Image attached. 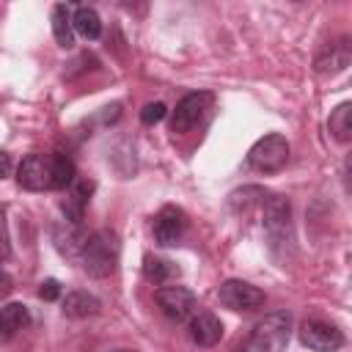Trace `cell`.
Here are the masks:
<instances>
[{
  "label": "cell",
  "instance_id": "cell-1",
  "mask_svg": "<svg viewBox=\"0 0 352 352\" xmlns=\"http://www.w3.org/2000/svg\"><path fill=\"white\" fill-rule=\"evenodd\" d=\"M289 336H292V314L272 311L253 324L250 336L239 341L234 352H280L289 344Z\"/></svg>",
  "mask_w": 352,
  "mask_h": 352
},
{
  "label": "cell",
  "instance_id": "cell-2",
  "mask_svg": "<svg viewBox=\"0 0 352 352\" xmlns=\"http://www.w3.org/2000/svg\"><path fill=\"white\" fill-rule=\"evenodd\" d=\"M118 253H121L118 234L110 231V228H99V231L88 234V242L80 253L82 256V270L91 278H107L118 267Z\"/></svg>",
  "mask_w": 352,
  "mask_h": 352
},
{
  "label": "cell",
  "instance_id": "cell-3",
  "mask_svg": "<svg viewBox=\"0 0 352 352\" xmlns=\"http://www.w3.org/2000/svg\"><path fill=\"white\" fill-rule=\"evenodd\" d=\"M261 226L267 231L272 253H278V248H286L292 242V204H289L286 195H278V192L264 195V201H261Z\"/></svg>",
  "mask_w": 352,
  "mask_h": 352
},
{
  "label": "cell",
  "instance_id": "cell-4",
  "mask_svg": "<svg viewBox=\"0 0 352 352\" xmlns=\"http://www.w3.org/2000/svg\"><path fill=\"white\" fill-rule=\"evenodd\" d=\"M289 162V140L278 132L258 138L248 151V165L258 173H275Z\"/></svg>",
  "mask_w": 352,
  "mask_h": 352
},
{
  "label": "cell",
  "instance_id": "cell-5",
  "mask_svg": "<svg viewBox=\"0 0 352 352\" xmlns=\"http://www.w3.org/2000/svg\"><path fill=\"white\" fill-rule=\"evenodd\" d=\"M212 102H214V96H212V91H192V94H184L179 102H176V107H173V113H170V129L173 132H190L201 118H204V113L212 107Z\"/></svg>",
  "mask_w": 352,
  "mask_h": 352
},
{
  "label": "cell",
  "instance_id": "cell-6",
  "mask_svg": "<svg viewBox=\"0 0 352 352\" xmlns=\"http://www.w3.org/2000/svg\"><path fill=\"white\" fill-rule=\"evenodd\" d=\"M217 300L220 305L231 308V311H256L264 305V292L248 280H223L217 289Z\"/></svg>",
  "mask_w": 352,
  "mask_h": 352
},
{
  "label": "cell",
  "instance_id": "cell-7",
  "mask_svg": "<svg viewBox=\"0 0 352 352\" xmlns=\"http://www.w3.org/2000/svg\"><path fill=\"white\" fill-rule=\"evenodd\" d=\"M297 333H300V344L314 352H336L344 346V333L322 319H305Z\"/></svg>",
  "mask_w": 352,
  "mask_h": 352
},
{
  "label": "cell",
  "instance_id": "cell-8",
  "mask_svg": "<svg viewBox=\"0 0 352 352\" xmlns=\"http://www.w3.org/2000/svg\"><path fill=\"white\" fill-rule=\"evenodd\" d=\"M154 300L160 305V311L170 319V322H184L192 316L195 311V294L187 286H160L154 292Z\"/></svg>",
  "mask_w": 352,
  "mask_h": 352
},
{
  "label": "cell",
  "instance_id": "cell-9",
  "mask_svg": "<svg viewBox=\"0 0 352 352\" xmlns=\"http://www.w3.org/2000/svg\"><path fill=\"white\" fill-rule=\"evenodd\" d=\"M52 182V160L50 154H28L16 168V184L30 192L50 190Z\"/></svg>",
  "mask_w": 352,
  "mask_h": 352
},
{
  "label": "cell",
  "instance_id": "cell-10",
  "mask_svg": "<svg viewBox=\"0 0 352 352\" xmlns=\"http://www.w3.org/2000/svg\"><path fill=\"white\" fill-rule=\"evenodd\" d=\"M154 242L157 245H162V248H168V245H176L179 242V236L184 234V228H187V214L179 209V206H162L157 214H154Z\"/></svg>",
  "mask_w": 352,
  "mask_h": 352
},
{
  "label": "cell",
  "instance_id": "cell-11",
  "mask_svg": "<svg viewBox=\"0 0 352 352\" xmlns=\"http://www.w3.org/2000/svg\"><path fill=\"white\" fill-rule=\"evenodd\" d=\"M349 60H352V44H349L346 36H341V38L327 41V44L316 52L314 69H316L319 74H338V72H344V69L349 66Z\"/></svg>",
  "mask_w": 352,
  "mask_h": 352
},
{
  "label": "cell",
  "instance_id": "cell-12",
  "mask_svg": "<svg viewBox=\"0 0 352 352\" xmlns=\"http://www.w3.org/2000/svg\"><path fill=\"white\" fill-rule=\"evenodd\" d=\"M190 338L198 346H214L223 338V322L212 311H198L190 316Z\"/></svg>",
  "mask_w": 352,
  "mask_h": 352
},
{
  "label": "cell",
  "instance_id": "cell-13",
  "mask_svg": "<svg viewBox=\"0 0 352 352\" xmlns=\"http://www.w3.org/2000/svg\"><path fill=\"white\" fill-rule=\"evenodd\" d=\"M52 239H55V248H58L60 253H66L69 258H74L77 253H82V248H85V242H88V231L82 228V223H69V220H63V226H55Z\"/></svg>",
  "mask_w": 352,
  "mask_h": 352
},
{
  "label": "cell",
  "instance_id": "cell-14",
  "mask_svg": "<svg viewBox=\"0 0 352 352\" xmlns=\"http://www.w3.org/2000/svg\"><path fill=\"white\" fill-rule=\"evenodd\" d=\"M94 182H88V179H74V184H72V190H69V198L60 204V212H63V220H69V223H82V217H85V204H88V198H91V192H94Z\"/></svg>",
  "mask_w": 352,
  "mask_h": 352
},
{
  "label": "cell",
  "instance_id": "cell-15",
  "mask_svg": "<svg viewBox=\"0 0 352 352\" xmlns=\"http://www.w3.org/2000/svg\"><path fill=\"white\" fill-rule=\"evenodd\" d=\"M60 311H63V316H69V319H88V316H96V314L102 311V302H99V297H94L91 292L74 289V292H69V294L63 297Z\"/></svg>",
  "mask_w": 352,
  "mask_h": 352
},
{
  "label": "cell",
  "instance_id": "cell-16",
  "mask_svg": "<svg viewBox=\"0 0 352 352\" xmlns=\"http://www.w3.org/2000/svg\"><path fill=\"white\" fill-rule=\"evenodd\" d=\"M72 28H74V33H80L88 41H96L102 36V19H99L96 8H91V6H77L72 11Z\"/></svg>",
  "mask_w": 352,
  "mask_h": 352
},
{
  "label": "cell",
  "instance_id": "cell-17",
  "mask_svg": "<svg viewBox=\"0 0 352 352\" xmlns=\"http://www.w3.org/2000/svg\"><path fill=\"white\" fill-rule=\"evenodd\" d=\"M30 322V314H28V305L22 302H6L0 308V338H11L14 333H19L25 324Z\"/></svg>",
  "mask_w": 352,
  "mask_h": 352
},
{
  "label": "cell",
  "instance_id": "cell-18",
  "mask_svg": "<svg viewBox=\"0 0 352 352\" xmlns=\"http://www.w3.org/2000/svg\"><path fill=\"white\" fill-rule=\"evenodd\" d=\"M52 36L58 41V47L63 50H72L74 47V28H72V11L66 3H58L52 6Z\"/></svg>",
  "mask_w": 352,
  "mask_h": 352
},
{
  "label": "cell",
  "instance_id": "cell-19",
  "mask_svg": "<svg viewBox=\"0 0 352 352\" xmlns=\"http://www.w3.org/2000/svg\"><path fill=\"white\" fill-rule=\"evenodd\" d=\"M327 129H330V135H333L338 143H349V140H352V104H349V102H341V104L330 113Z\"/></svg>",
  "mask_w": 352,
  "mask_h": 352
},
{
  "label": "cell",
  "instance_id": "cell-20",
  "mask_svg": "<svg viewBox=\"0 0 352 352\" xmlns=\"http://www.w3.org/2000/svg\"><path fill=\"white\" fill-rule=\"evenodd\" d=\"M52 160V182L50 190H66L74 184V162L66 154H50Z\"/></svg>",
  "mask_w": 352,
  "mask_h": 352
},
{
  "label": "cell",
  "instance_id": "cell-21",
  "mask_svg": "<svg viewBox=\"0 0 352 352\" xmlns=\"http://www.w3.org/2000/svg\"><path fill=\"white\" fill-rule=\"evenodd\" d=\"M143 275L154 283H168L170 278H179V267L173 261L157 258V256H146L143 258Z\"/></svg>",
  "mask_w": 352,
  "mask_h": 352
},
{
  "label": "cell",
  "instance_id": "cell-22",
  "mask_svg": "<svg viewBox=\"0 0 352 352\" xmlns=\"http://www.w3.org/2000/svg\"><path fill=\"white\" fill-rule=\"evenodd\" d=\"M264 195H267V190H264V187L250 184V187L234 190V192L228 195V204H231V209H250L253 204H261V201H264Z\"/></svg>",
  "mask_w": 352,
  "mask_h": 352
},
{
  "label": "cell",
  "instance_id": "cell-23",
  "mask_svg": "<svg viewBox=\"0 0 352 352\" xmlns=\"http://www.w3.org/2000/svg\"><path fill=\"white\" fill-rule=\"evenodd\" d=\"M165 116H168V107H165V102H148V104L140 110V121H143L146 126H151V124H160Z\"/></svg>",
  "mask_w": 352,
  "mask_h": 352
},
{
  "label": "cell",
  "instance_id": "cell-24",
  "mask_svg": "<svg viewBox=\"0 0 352 352\" xmlns=\"http://www.w3.org/2000/svg\"><path fill=\"white\" fill-rule=\"evenodd\" d=\"M38 297L41 300H58L60 297V283L55 280V278H47V280H41V286H38Z\"/></svg>",
  "mask_w": 352,
  "mask_h": 352
},
{
  "label": "cell",
  "instance_id": "cell-25",
  "mask_svg": "<svg viewBox=\"0 0 352 352\" xmlns=\"http://www.w3.org/2000/svg\"><path fill=\"white\" fill-rule=\"evenodd\" d=\"M11 256V242H8V226H6V212L0 209V261Z\"/></svg>",
  "mask_w": 352,
  "mask_h": 352
},
{
  "label": "cell",
  "instance_id": "cell-26",
  "mask_svg": "<svg viewBox=\"0 0 352 352\" xmlns=\"http://www.w3.org/2000/svg\"><path fill=\"white\" fill-rule=\"evenodd\" d=\"M11 168H14L11 154H8V151H0V179H6V176L11 173Z\"/></svg>",
  "mask_w": 352,
  "mask_h": 352
},
{
  "label": "cell",
  "instance_id": "cell-27",
  "mask_svg": "<svg viewBox=\"0 0 352 352\" xmlns=\"http://www.w3.org/2000/svg\"><path fill=\"white\" fill-rule=\"evenodd\" d=\"M11 283H14V280H11V275L0 270V294H6V292L11 289Z\"/></svg>",
  "mask_w": 352,
  "mask_h": 352
},
{
  "label": "cell",
  "instance_id": "cell-28",
  "mask_svg": "<svg viewBox=\"0 0 352 352\" xmlns=\"http://www.w3.org/2000/svg\"><path fill=\"white\" fill-rule=\"evenodd\" d=\"M113 352H138V349H113Z\"/></svg>",
  "mask_w": 352,
  "mask_h": 352
}]
</instances>
